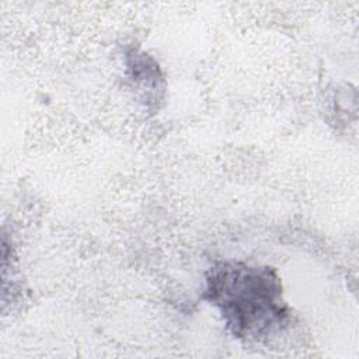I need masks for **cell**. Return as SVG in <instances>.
Masks as SVG:
<instances>
[{
	"instance_id": "cell-2",
	"label": "cell",
	"mask_w": 359,
	"mask_h": 359,
	"mask_svg": "<svg viewBox=\"0 0 359 359\" xmlns=\"http://www.w3.org/2000/svg\"><path fill=\"white\" fill-rule=\"evenodd\" d=\"M128 70L129 77L133 81V86L139 88V91L146 93V102L149 104L150 97L154 100L158 98L160 86L163 83V76L156 60L144 52L132 50L128 53Z\"/></svg>"
},
{
	"instance_id": "cell-1",
	"label": "cell",
	"mask_w": 359,
	"mask_h": 359,
	"mask_svg": "<svg viewBox=\"0 0 359 359\" xmlns=\"http://www.w3.org/2000/svg\"><path fill=\"white\" fill-rule=\"evenodd\" d=\"M202 299L217 309L233 337L247 342L269 338L290 317L280 278L266 265L215 262L206 271Z\"/></svg>"
}]
</instances>
